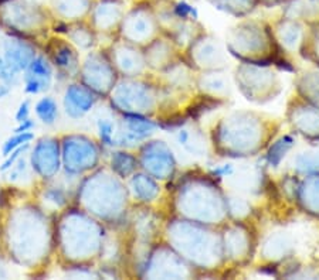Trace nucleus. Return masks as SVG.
<instances>
[{
  "label": "nucleus",
  "instance_id": "obj_1",
  "mask_svg": "<svg viewBox=\"0 0 319 280\" xmlns=\"http://www.w3.org/2000/svg\"><path fill=\"white\" fill-rule=\"evenodd\" d=\"M33 137L31 136V133H16V136H13L12 139H9L6 142V145H5V148H3V156H9V153L12 152V150H15L17 146H20L22 143L24 142H27Z\"/></svg>",
  "mask_w": 319,
  "mask_h": 280
},
{
  "label": "nucleus",
  "instance_id": "obj_2",
  "mask_svg": "<svg viewBox=\"0 0 319 280\" xmlns=\"http://www.w3.org/2000/svg\"><path fill=\"white\" fill-rule=\"evenodd\" d=\"M24 149H27V145H26L24 148H19V149H17V150H16L15 153H13V155L10 156V157H9L8 160H6V162L3 163V166L0 167V170H2V171H5V170L10 169V167H12V164L15 163L16 159H17V157L20 156V153H22V152H23V150H24Z\"/></svg>",
  "mask_w": 319,
  "mask_h": 280
},
{
  "label": "nucleus",
  "instance_id": "obj_3",
  "mask_svg": "<svg viewBox=\"0 0 319 280\" xmlns=\"http://www.w3.org/2000/svg\"><path fill=\"white\" fill-rule=\"evenodd\" d=\"M29 116V102H24L20 105V109L17 112V115H16V119H17V122L20 123L23 120H26V119Z\"/></svg>",
  "mask_w": 319,
  "mask_h": 280
},
{
  "label": "nucleus",
  "instance_id": "obj_4",
  "mask_svg": "<svg viewBox=\"0 0 319 280\" xmlns=\"http://www.w3.org/2000/svg\"><path fill=\"white\" fill-rule=\"evenodd\" d=\"M33 122L30 120V119H26V120H23V122H20V126L17 127L15 130V133H24V132H27L29 129H31L33 127Z\"/></svg>",
  "mask_w": 319,
  "mask_h": 280
}]
</instances>
